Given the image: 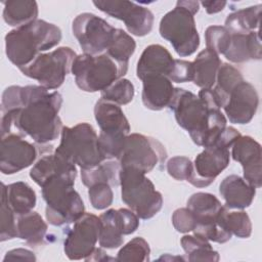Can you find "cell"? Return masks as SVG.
Returning <instances> with one entry per match:
<instances>
[{"label": "cell", "mask_w": 262, "mask_h": 262, "mask_svg": "<svg viewBox=\"0 0 262 262\" xmlns=\"http://www.w3.org/2000/svg\"><path fill=\"white\" fill-rule=\"evenodd\" d=\"M61 104L59 92L40 85L7 87L1 99V136L16 133L40 144L55 140L63 128Z\"/></svg>", "instance_id": "obj_1"}, {"label": "cell", "mask_w": 262, "mask_h": 262, "mask_svg": "<svg viewBox=\"0 0 262 262\" xmlns=\"http://www.w3.org/2000/svg\"><path fill=\"white\" fill-rule=\"evenodd\" d=\"M169 107L178 125L199 146L213 144L226 127L227 120L220 108L207 106L199 96L183 88H175Z\"/></svg>", "instance_id": "obj_2"}, {"label": "cell", "mask_w": 262, "mask_h": 262, "mask_svg": "<svg viewBox=\"0 0 262 262\" xmlns=\"http://www.w3.org/2000/svg\"><path fill=\"white\" fill-rule=\"evenodd\" d=\"M61 40V31L54 24L36 19L13 29L5 36L7 58L18 69L30 64L39 54L55 47Z\"/></svg>", "instance_id": "obj_3"}, {"label": "cell", "mask_w": 262, "mask_h": 262, "mask_svg": "<svg viewBox=\"0 0 262 262\" xmlns=\"http://www.w3.org/2000/svg\"><path fill=\"white\" fill-rule=\"evenodd\" d=\"M76 177L53 175L41 185L46 202V220L54 226L73 223L85 213V206L80 194L74 189Z\"/></svg>", "instance_id": "obj_4"}, {"label": "cell", "mask_w": 262, "mask_h": 262, "mask_svg": "<svg viewBox=\"0 0 262 262\" xmlns=\"http://www.w3.org/2000/svg\"><path fill=\"white\" fill-rule=\"evenodd\" d=\"M199 9V1H177L176 6L160 21L161 37L169 41L181 57L191 55L200 46V36L193 16Z\"/></svg>", "instance_id": "obj_5"}, {"label": "cell", "mask_w": 262, "mask_h": 262, "mask_svg": "<svg viewBox=\"0 0 262 262\" xmlns=\"http://www.w3.org/2000/svg\"><path fill=\"white\" fill-rule=\"evenodd\" d=\"M128 64L114 59L106 52L99 55L83 53L77 55L71 72L81 90L101 92L126 75Z\"/></svg>", "instance_id": "obj_6"}, {"label": "cell", "mask_w": 262, "mask_h": 262, "mask_svg": "<svg viewBox=\"0 0 262 262\" xmlns=\"http://www.w3.org/2000/svg\"><path fill=\"white\" fill-rule=\"evenodd\" d=\"M120 185L122 201L140 218L150 219L163 207V196L141 170L121 167Z\"/></svg>", "instance_id": "obj_7"}, {"label": "cell", "mask_w": 262, "mask_h": 262, "mask_svg": "<svg viewBox=\"0 0 262 262\" xmlns=\"http://www.w3.org/2000/svg\"><path fill=\"white\" fill-rule=\"evenodd\" d=\"M54 152L81 169L93 168L105 160L100 151L94 128L85 122L74 127H63L60 143Z\"/></svg>", "instance_id": "obj_8"}, {"label": "cell", "mask_w": 262, "mask_h": 262, "mask_svg": "<svg viewBox=\"0 0 262 262\" xmlns=\"http://www.w3.org/2000/svg\"><path fill=\"white\" fill-rule=\"evenodd\" d=\"M241 136L233 127H225L215 142L196 156L193 163L194 179L191 185L195 187L209 186L215 178L228 166L230 160L229 147Z\"/></svg>", "instance_id": "obj_9"}, {"label": "cell", "mask_w": 262, "mask_h": 262, "mask_svg": "<svg viewBox=\"0 0 262 262\" xmlns=\"http://www.w3.org/2000/svg\"><path fill=\"white\" fill-rule=\"evenodd\" d=\"M76 57L77 54L73 49L62 46L39 54L30 64L19 68V71L25 76L36 80L40 86L53 90L62 85L66 76L72 71Z\"/></svg>", "instance_id": "obj_10"}, {"label": "cell", "mask_w": 262, "mask_h": 262, "mask_svg": "<svg viewBox=\"0 0 262 262\" xmlns=\"http://www.w3.org/2000/svg\"><path fill=\"white\" fill-rule=\"evenodd\" d=\"M186 207L195 219L194 235L218 244H224L231 238V234L221 229L217 224V216L223 207L221 202L212 193L196 192L188 200Z\"/></svg>", "instance_id": "obj_11"}, {"label": "cell", "mask_w": 262, "mask_h": 262, "mask_svg": "<svg viewBox=\"0 0 262 262\" xmlns=\"http://www.w3.org/2000/svg\"><path fill=\"white\" fill-rule=\"evenodd\" d=\"M166 159L167 151L160 141L143 134L132 133L127 135L117 161L121 167L131 166L146 174L162 165Z\"/></svg>", "instance_id": "obj_12"}, {"label": "cell", "mask_w": 262, "mask_h": 262, "mask_svg": "<svg viewBox=\"0 0 262 262\" xmlns=\"http://www.w3.org/2000/svg\"><path fill=\"white\" fill-rule=\"evenodd\" d=\"M72 31L84 53L99 55L112 44L116 28L94 13L84 12L75 17Z\"/></svg>", "instance_id": "obj_13"}, {"label": "cell", "mask_w": 262, "mask_h": 262, "mask_svg": "<svg viewBox=\"0 0 262 262\" xmlns=\"http://www.w3.org/2000/svg\"><path fill=\"white\" fill-rule=\"evenodd\" d=\"M101 229L100 218L84 213L74 222L63 244V250L70 260H86L95 250Z\"/></svg>", "instance_id": "obj_14"}, {"label": "cell", "mask_w": 262, "mask_h": 262, "mask_svg": "<svg viewBox=\"0 0 262 262\" xmlns=\"http://www.w3.org/2000/svg\"><path fill=\"white\" fill-rule=\"evenodd\" d=\"M93 4L102 12L117 19L123 20L128 32L137 37L150 33L154 25L152 12L131 1H93Z\"/></svg>", "instance_id": "obj_15"}, {"label": "cell", "mask_w": 262, "mask_h": 262, "mask_svg": "<svg viewBox=\"0 0 262 262\" xmlns=\"http://www.w3.org/2000/svg\"><path fill=\"white\" fill-rule=\"evenodd\" d=\"M101 229L99 246L104 249H117L124 243V235L136 231L139 226V217L126 208L110 209L100 216Z\"/></svg>", "instance_id": "obj_16"}, {"label": "cell", "mask_w": 262, "mask_h": 262, "mask_svg": "<svg viewBox=\"0 0 262 262\" xmlns=\"http://www.w3.org/2000/svg\"><path fill=\"white\" fill-rule=\"evenodd\" d=\"M37 158L35 145L16 133L1 136L0 170L11 175L30 167Z\"/></svg>", "instance_id": "obj_17"}, {"label": "cell", "mask_w": 262, "mask_h": 262, "mask_svg": "<svg viewBox=\"0 0 262 262\" xmlns=\"http://www.w3.org/2000/svg\"><path fill=\"white\" fill-rule=\"evenodd\" d=\"M258 105L259 96L256 88L244 80L232 89L222 108L230 123L244 125L252 121Z\"/></svg>", "instance_id": "obj_18"}, {"label": "cell", "mask_w": 262, "mask_h": 262, "mask_svg": "<svg viewBox=\"0 0 262 262\" xmlns=\"http://www.w3.org/2000/svg\"><path fill=\"white\" fill-rule=\"evenodd\" d=\"M231 157L243 167L244 179L253 187L262 184L261 145L251 136H239L231 146Z\"/></svg>", "instance_id": "obj_19"}, {"label": "cell", "mask_w": 262, "mask_h": 262, "mask_svg": "<svg viewBox=\"0 0 262 262\" xmlns=\"http://www.w3.org/2000/svg\"><path fill=\"white\" fill-rule=\"evenodd\" d=\"M94 117L100 128V135L125 138L130 134L129 122L119 104L99 99L94 106Z\"/></svg>", "instance_id": "obj_20"}, {"label": "cell", "mask_w": 262, "mask_h": 262, "mask_svg": "<svg viewBox=\"0 0 262 262\" xmlns=\"http://www.w3.org/2000/svg\"><path fill=\"white\" fill-rule=\"evenodd\" d=\"M174 66L175 58L167 48L160 44H151L141 53L137 61L136 75L140 80L148 75H163L169 78Z\"/></svg>", "instance_id": "obj_21"}, {"label": "cell", "mask_w": 262, "mask_h": 262, "mask_svg": "<svg viewBox=\"0 0 262 262\" xmlns=\"http://www.w3.org/2000/svg\"><path fill=\"white\" fill-rule=\"evenodd\" d=\"M141 81V98L146 108L151 111H161L169 106L175 88L168 77L163 75H148Z\"/></svg>", "instance_id": "obj_22"}, {"label": "cell", "mask_w": 262, "mask_h": 262, "mask_svg": "<svg viewBox=\"0 0 262 262\" xmlns=\"http://www.w3.org/2000/svg\"><path fill=\"white\" fill-rule=\"evenodd\" d=\"M219 192L225 201L227 209L244 210L252 204L256 188L250 185L243 177L232 174L221 181Z\"/></svg>", "instance_id": "obj_23"}, {"label": "cell", "mask_w": 262, "mask_h": 262, "mask_svg": "<svg viewBox=\"0 0 262 262\" xmlns=\"http://www.w3.org/2000/svg\"><path fill=\"white\" fill-rule=\"evenodd\" d=\"M230 44L224 53L226 59L234 63L249 60H259L262 57V47L258 31L248 34H230Z\"/></svg>", "instance_id": "obj_24"}, {"label": "cell", "mask_w": 262, "mask_h": 262, "mask_svg": "<svg viewBox=\"0 0 262 262\" xmlns=\"http://www.w3.org/2000/svg\"><path fill=\"white\" fill-rule=\"evenodd\" d=\"M53 175H70L76 177V165L53 152L41 157L30 171V177L39 186Z\"/></svg>", "instance_id": "obj_25"}, {"label": "cell", "mask_w": 262, "mask_h": 262, "mask_svg": "<svg viewBox=\"0 0 262 262\" xmlns=\"http://www.w3.org/2000/svg\"><path fill=\"white\" fill-rule=\"evenodd\" d=\"M221 63L222 61L218 54L207 48L202 50L192 61V82L202 89L213 88L216 83L217 73Z\"/></svg>", "instance_id": "obj_26"}, {"label": "cell", "mask_w": 262, "mask_h": 262, "mask_svg": "<svg viewBox=\"0 0 262 262\" xmlns=\"http://www.w3.org/2000/svg\"><path fill=\"white\" fill-rule=\"evenodd\" d=\"M16 229L17 237L25 241L31 247H38L44 242L47 224L39 213L31 211L17 216Z\"/></svg>", "instance_id": "obj_27"}, {"label": "cell", "mask_w": 262, "mask_h": 262, "mask_svg": "<svg viewBox=\"0 0 262 262\" xmlns=\"http://www.w3.org/2000/svg\"><path fill=\"white\" fill-rule=\"evenodd\" d=\"M3 19L10 27L19 28L38 19V4L34 0L3 1Z\"/></svg>", "instance_id": "obj_28"}, {"label": "cell", "mask_w": 262, "mask_h": 262, "mask_svg": "<svg viewBox=\"0 0 262 262\" xmlns=\"http://www.w3.org/2000/svg\"><path fill=\"white\" fill-rule=\"evenodd\" d=\"M5 189L7 202L16 216L27 214L36 206L37 198L35 190L26 182L17 181L5 185L1 183Z\"/></svg>", "instance_id": "obj_29"}, {"label": "cell", "mask_w": 262, "mask_h": 262, "mask_svg": "<svg viewBox=\"0 0 262 262\" xmlns=\"http://www.w3.org/2000/svg\"><path fill=\"white\" fill-rule=\"evenodd\" d=\"M121 165L117 160H104L90 169H81V180L87 187L96 183H107L111 186L120 184Z\"/></svg>", "instance_id": "obj_30"}, {"label": "cell", "mask_w": 262, "mask_h": 262, "mask_svg": "<svg viewBox=\"0 0 262 262\" xmlns=\"http://www.w3.org/2000/svg\"><path fill=\"white\" fill-rule=\"evenodd\" d=\"M261 4L236 10L227 15L225 28L230 34H248L256 31L260 26Z\"/></svg>", "instance_id": "obj_31"}, {"label": "cell", "mask_w": 262, "mask_h": 262, "mask_svg": "<svg viewBox=\"0 0 262 262\" xmlns=\"http://www.w3.org/2000/svg\"><path fill=\"white\" fill-rule=\"evenodd\" d=\"M217 224L224 231L241 238H248L252 233L250 217L243 210L229 212L228 209L223 206L217 216Z\"/></svg>", "instance_id": "obj_32"}, {"label": "cell", "mask_w": 262, "mask_h": 262, "mask_svg": "<svg viewBox=\"0 0 262 262\" xmlns=\"http://www.w3.org/2000/svg\"><path fill=\"white\" fill-rule=\"evenodd\" d=\"M242 81H244L243 75L236 68L229 63H221L217 73L215 87L212 88L221 108L225 105L232 89Z\"/></svg>", "instance_id": "obj_33"}, {"label": "cell", "mask_w": 262, "mask_h": 262, "mask_svg": "<svg viewBox=\"0 0 262 262\" xmlns=\"http://www.w3.org/2000/svg\"><path fill=\"white\" fill-rule=\"evenodd\" d=\"M180 244L187 255L188 261H219V254L215 251L209 241L198 235H183Z\"/></svg>", "instance_id": "obj_34"}, {"label": "cell", "mask_w": 262, "mask_h": 262, "mask_svg": "<svg viewBox=\"0 0 262 262\" xmlns=\"http://www.w3.org/2000/svg\"><path fill=\"white\" fill-rule=\"evenodd\" d=\"M135 48V40L124 30L116 29L114 40L106 50V53L120 62L129 63V58L134 53Z\"/></svg>", "instance_id": "obj_35"}, {"label": "cell", "mask_w": 262, "mask_h": 262, "mask_svg": "<svg viewBox=\"0 0 262 262\" xmlns=\"http://www.w3.org/2000/svg\"><path fill=\"white\" fill-rule=\"evenodd\" d=\"M134 92L133 84L128 79L121 78L101 91L100 98L124 105L132 101Z\"/></svg>", "instance_id": "obj_36"}, {"label": "cell", "mask_w": 262, "mask_h": 262, "mask_svg": "<svg viewBox=\"0 0 262 262\" xmlns=\"http://www.w3.org/2000/svg\"><path fill=\"white\" fill-rule=\"evenodd\" d=\"M149 255L150 249L148 243L143 237L137 236L120 249L116 261H149Z\"/></svg>", "instance_id": "obj_37"}, {"label": "cell", "mask_w": 262, "mask_h": 262, "mask_svg": "<svg viewBox=\"0 0 262 262\" xmlns=\"http://www.w3.org/2000/svg\"><path fill=\"white\" fill-rule=\"evenodd\" d=\"M17 216L9 206L5 193V189L1 184V224H0V241L5 242L17 237L16 229Z\"/></svg>", "instance_id": "obj_38"}, {"label": "cell", "mask_w": 262, "mask_h": 262, "mask_svg": "<svg viewBox=\"0 0 262 262\" xmlns=\"http://www.w3.org/2000/svg\"><path fill=\"white\" fill-rule=\"evenodd\" d=\"M231 35L224 26H210L205 32L207 49L216 54H224L230 44Z\"/></svg>", "instance_id": "obj_39"}, {"label": "cell", "mask_w": 262, "mask_h": 262, "mask_svg": "<svg viewBox=\"0 0 262 262\" xmlns=\"http://www.w3.org/2000/svg\"><path fill=\"white\" fill-rule=\"evenodd\" d=\"M167 171L176 180H185L191 184L194 179L193 163L187 157L176 156L171 158L167 163Z\"/></svg>", "instance_id": "obj_40"}, {"label": "cell", "mask_w": 262, "mask_h": 262, "mask_svg": "<svg viewBox=\"0 0 262 262\" xmlns=\"http://www.w3.org/2000/svg\"><path fill=\"white\" fill-rule=\"evenodd\" d=\"M88 188L89 201L94 209L104 210L112 205L114 193L110 184L96 183Z\"/></svg>", "instance_id": "obj_41"}, {"label": "cell", "mask_w": 262, "mask_h": 262, "mask_svg": "<svg viewBox=\"0 0 262 262\" xmlns=\"http://www.w3.org/2000/svg\"><path fill=\"white\" fill-rule=\"evenodd\" d=\"M172 223L174 228L181 233L192 231L195 227V219L187 207L174 211L172 215Z\"/></svg>", "instance_id": "obj_42"}, {"label": "cell", "mask_w": 262, "mask_h": 262, "mask_svg": "<svg viewBox=\"0 0 262 262\" xmlns=\"http://www.w3.org/2000/svg\"><path fill=\"white\" fill-rule=\"evenodd\" d=\"M169 79L175 83L190 82L193 80L192 62L183 59H175V66Z\"/></svg>", "instance_id": "obj_43"}, {"label": "cell", "mask_w": 262, "mask_h": 262, "mask_svg": "<svg viewBox=\"0 0 262 262\" xmlns=\"http://www.w3.org/2000/svg\"><path fill=\"white\" fill-rule=\"evenodd\" d=\"M15 259L28 260V261H36V257H35L34 253L29 251V250H27V249H23V248L13 249V250L8 251L6 253V255H5V257L3 258V261L15 260Z\"/></svg>", "instance_id": "obj_44"}, {"label": "cell", "mask_w": 262, "mask_h": 262, "mask_svg": "<svg viewBox=\"0 0 262 262\" xmlns=\"http://www.w3.org/2000/svg\"><path fill=\"white\" fill-rule=\"evenodd\" d=\"M201 4L205 7L208 14H214L220 12L224 9L227 4L226 1H202Z\"/></svg>", "instance_id": "obj_45"}, {"label": "cell", "mask_w": 262, "mask_h": 262, "mask_svg": "<svg viewBox=\"0 0 262 262\" xmlns=\"http://www.w3.org/2000/svg\"><path fill=\"white\" fill-rule=\"evenodd\" d=\"M108 259H111L110 257H107L106 255H105V252L101 249V247L100 248H95V250H94V252L92 253V255L90 256V257H88L87 259H86V261H92V260H95V261H104V260H108Z\"/></svg>", "instance_id": "obj_46"}]
</instances>
